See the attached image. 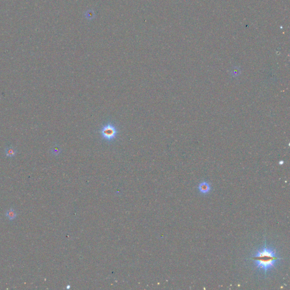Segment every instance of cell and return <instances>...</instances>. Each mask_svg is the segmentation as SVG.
<instances>
[{"mask_svg":"<svg viewBox=\"0 0 290 290\" xmlns=\"http://www.w3.org/2000/svg\"><path fill=\"white\" fill-rule=\"evenodd\" d=\"M210 186L209 183L206 182H202L198 186V189L200 192H201L203 194H206L210 191Z\"/></svg>","mask_w":290,"mask_h":290,"instance_id":"3","label":"cell"},{"mask_svg":"<svg viewBox=\"0 0 290 290\" xmlns=\"http://www.w3.org/2000/svg\"><path fill=\"white\" fill-rule=\"evenodd\" d=\"M5 153L6 157H11L15 156L17 153V151L14 147L9 146L6 148Z\"/></svg>","mask_w":290,"mask_h":290,"instance_id":"4","label":"cell"},{"mask_svg":"<svg viewBox=\"0 0 290 290\" xmlns=\"http://www.w3.org/2000/svg\"><path fill=\"white\" fill-rule=\"evenodd\" d=\"M51 151H52V153L53 155H59L60 153V152H61V149H60V148L58 146L56 145L55 146H54L53 148L51 149Z\"/></svg>","mask_w":290,"mask_h":290,"instance_id":"6","label":"cell"},{"mask_svg":"<svg viewBox=\"0 0 290 290\" xmlns=\"http://www.w3.org/2000/svg\"><path fill=\"white\" fill-rule=\"evenodd\" d=\"M251 259L255 261L256 267L264 271L266 274L268 271L274 268L276 262L282 258L277 256L275 249L267 246L265 241L264 246L257 251Z\"/></svg>","mask_w":290,"mask_h":290,"instance_id":"1","label":"cell"},{"mask_svg":"<svg viewBox=\"0 0 290 290\" xmlns=\"http://www.w3.org/2000/svg\"><path fill=\"white\" fill-rule=\"evenodd\" d=\"M101 138L108 142L114 141L118 137V127L112 122L105 124L99 130Z\"/></svg>","mask_w":290,"mask_h":290,"instance_id":"2","label":"cell"},{"mask_svg":"<svg viewBox=\"0 0 290 290\" xmlns=\"http://www.w3.org/2000/svg\"><path fill=\"white\" fill-rule=\"evenodd\" d=\"M5 215L9 219V220L13 221V220L15 219V218L17 217V213L15 212V210L13 209H10L6 212Z\"/></svg>","mask_w":290,"mask_h":290,"instance_id":"5","label":"cell"}]
</instances>
